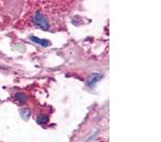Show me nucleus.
Here are the masks:
<instances>
[{"instance_id":"3","label":"nucleus","mask_w":161,"mask_h":142,"mask_svg":"<svg viewBox=\"0 0 161 142\" xmlns=\"http://www.w3.org/2000/svg\"><path fill=\"white\" fill-rule=\"evenodd\" d=\"M36 121H37V123L38 124H45V123H47L48 122V117L47 115H45V114H40V115H38L37 119H36Z\"/></svg>"},{"instance_id":"5","label":"nucleus","mask_w":161,"mask_h":142,"mask_svg":"<svg viewBox=\"0 0 161 142\" xmlns=\"http://www.w3.org/2000/svg\"><path fill=\"white\" fill-rule=\"evenodd\" d=\"M31 40H32L33 42H36V43L40 44V45H42V46H48V45H50V41H45V40H40V38H35V37H32V38H31Z\"/></svg>"},{"instance_id":"2","label":"nucleus","mask_w":161,"mask_h":142,"mask_svg":"<svg viewBox=\"0 0 161 142\" xmlns=\"http://www.w3.org/2000/svg\"><path fill=\"white\" fill-rule=\"evenodd\" d=\"M101 78H102V75H100V74H93V75H92L90 77H88L87 84H88V86H92V84H95L96 82H97L98 80H100Z\"/></svg>"},{"instance_id":"1","label":"nucleus","mask_w":161,"mask_h":142,"mask_svg":"<svg viewBox=\"0 0 161 142\" xmlns=\"http://www.w3.org/2000/svg\"><path fill=\"white\" fill-rule=\"evenodd\" d=\"M31 20L36 27L42 30H53L56 25V22L54 20V15L44 12L42 10L35 11L31 16Z\"/></svg>"},{"instance_id":"4","label":"nucleus","mask_w":161,"mask_h":142,"mask_svg":"<svg viewBox=\"0 0 161 142\" xmlns=\"http://www.w3.org/2000/svg\"><path fill=\"white\" fill-rule=\"evenodd\" d=\"M15 99L20 104H24V103H26V100H27V96H26L24 93H16L15 94Z\"/></svg>"},{"instance_id":"6","label":"nucleus","mask_w":161,"mask_h":142,"mask_svg":"<svg viewBox=\"0 0 161 142\" xmlns=\"http://www.w3.org/2000/svg\"><path fill=\"white\" fill-rule=\"evenodd\" d=\"M20 115L24 120H28L30 117V111L28 109H22L20 110Z\"/></svg>"}]
</instances>
